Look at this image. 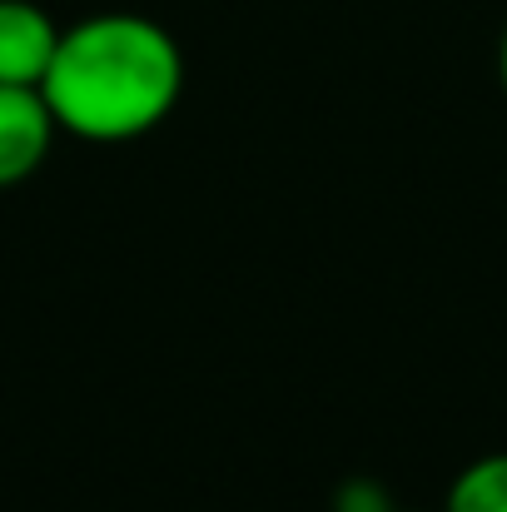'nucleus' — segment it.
<instances>
[{"instance_id":"obj_2","label":"nucleus","mask_w":507,"mask_h":512,"mask_svg":"<svg viewBox=\"0 0 507 512\" xmlns=\"http://www.w3.org/2000/svg\"><path fill=\"white\" fill-rule=\"evenodd\" d=\"M55 140V115L35 85H0V189L30 179Z\"/></svg>"},{"instance_id":"obj_3","label":"nucleus","mask_w":507,"mask_h":512,"mask_svg":"<svg viewBox=\"0 0 507 512\" xmlns=\"http://www.w3.org/2000/svg\"><path fill=\"white\" fill-rule=\"evenodd\" d=\"M60 30L30 0H0V85H35L55 60Z\"/></svg>"},{"instance_id":"obj_4","label":"nucleus","mask_w":507,"mask_h":512,"mask_svg":"<svg viewBox=\"0 0 507 512\" xmlns=\"http://www.w3.org/2000/svg\"><path fill=\"white\" fill-rule=\"evenodd\" d=\"M448 512H507V453L463 468L448 488Z\"/></svg>"},{"instance_id":"obj_1","label":"nucleus","mask_w":507,"mask_h":512,"mask_svg":"<svg viewBox=\"0 0 507 512\" xmlns=\"http://www.w3.org/2000/svg\"><path fill=\"white\" fill-rule=\"evenodd\" d=\"M184 90V60L165 25L145 15H90L60 30L40 95L80 140H135L155 130Z\"/></svg>"},{"instance_id":"obj_5","label":"nucleus","mask_w":507,"mask_h":512,"mask_svg":"<svg viewBox=\"0 0 507 512\" xmlns=\"http://www.w3.org/2000/svg\"><path fill=\"white\" fill-rule=\"evenodd\" d=\"M498 65H503V90H507V35H503V60Z\"/></svg>"},{"instance_id":"obj_6","label":"nucleus","mask_w":507,"mask_h":512,"mask_svg":"<svg viewBox=\"0 0 507 512\" xmlns=\"http://www.w3.org/2000/svg\"><path fill=\"white\" fill-rule=\"evenodd\" d=\"M388 512H393V508H388Z\"/></svg>"}]
</instances>
